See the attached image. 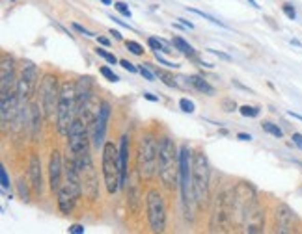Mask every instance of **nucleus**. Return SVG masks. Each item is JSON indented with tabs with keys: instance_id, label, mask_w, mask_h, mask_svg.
Segmentation results:
<instances>
[{
	"instance_id": "nucleus-1",
	"label": "nucleus",
	"mask_w": 302,
	"mask_h": 234,
	"mask_svg": "<svg viewBox=\"0 0 302 234\" xmlns=\"http://www.w3.org/2000/svg\"><path fill=\"white\" fill-rule=\"evenodd\" d=\"M181 158L175 142L172 137L164 136L159 142V178L166 190H174L179 182Z\"/></svg>"
},
{
	"instance_id": "nucleus-2",
	"label": "nucleus",
	"mask_w": 302,
	"mask_h": 234,
	"mask_svg": "<svg viewBox=\"0 0 302 234\" xmlns=\"http://www.w3.org/2000/svg\"><path fill=\"white\" fill-rule=\"evenodd\" d=\"M66 180L62 182L60 190H58V208L62 214H71V210L75 208L78 197L82 194V180H80V171L77 168L75 158L67 160L66 169H64Z\"/></svg>"
},
{
	"instance_id": "nucleus-3",
	"label": "nucleus",
	"mask_w": 302,
	"mask_h": 234,
	"mask_svg": "<svg viewBox=\"0 0 302 234\" xmlns=\"http://www.w3.org/2000/svg\"><path fill=\"white\" fill-rule=\"evenodd\" d=\"M233 223H235V197H233V188H226L215 199L209 229L213 232H228L231 230Z\"/></svg>"
},
{
	"instance_id": "nucleus-4",
	"label": "nucleus",
	"mask_w": 302,
	"mask_h": 234,
	"mask_svg": "<svg viewBox=\"0 0 302 234\" xmlns=\"http://www.w3.org/2000/svg\"><path fill=\"white\" fill-rule=\"evenodd\" d=\"M136 169L142 180H151L155 173H159V143L153 132H144L138 142L136 153Z\"/></svg>"
},
{
	"instance_id": "nucleus-5",
	"label": "nucleus",
	"mask_w": 302,
	"mask_h": 234,
	"mask_svg": "<svg viewBox=\"0 0 302 234\" xmlns=\"http://www.w3.org/2000/svg\"><path fill=\"white\" fill-rule=\"evenodd\" d=\"M77 87L71 80H66L60 89V101H58V113H56V127L62 136H67L71 128L75 115H77Z\"/></svg>"
},
{
	"instance_id": "nucleus-6",
	"label": "nucleus",
	"mask_w": 302,
	"mask_h": 234,
	"mask_svg": "<svg viewBox=\"0 0 302 234\" xmlns=\"http://www.w3.org/2000/svg\"><path fill=\"white\" fill-rule=\"evenodd\" d=\"M181 158V171H179V186L181 195H183L185 216L189 219H194V188H192V163H194V154L190 153L189 145H183L179 151Z\"/></svg>"
},
{
	"instance_id": "nucleus-7",
	"label": "nucleus",
	"mask_w": 302,
	"mask_h": 234,
	"mask_svg": "<svg viewBox=\"0 0 302 234\" xmlns=\"http://www.w3.org/2000/svg\"><path fill=\"white\" fill-rule=\"evenodd\" d=\"M209 160L204 151H198L192 163V188H194V199L198 206H205L209 201Z\"/></svg>"
},
{
	"instance_id": "nucleus-8",
	"label": "nucleus",
	"mask_w": 302,
	"mask_h": 234,
	"mask_svg": "<svg viewBox=\"0 0 302 234\" xmlns=\"http://www.w3.org/2000/svg\"><path fill=\"white\" fill-rule=\"evenodd\" d=\"M103 177L108 194H116L122 188V166H119V149L112 142L103 145Z\"/></svg>"
},
{
	"instance_id": "nucleus-9",
	"label": "nucleus",
	"mask_w": 302,
	"mask_h": 234,
	"mask_svg": "<svg viewBox=\"0 0 302 234\" xmlns=\"http://www.w3.org/2000/svg\"><path fill=\"white\" fill-rule=\"evenodd\" d=\"M39 101L43 115L52 121L54 113H58V101H60V89H58V78L54 75H45L39 86Z\"/></svg>"
},
{
	"instance_id": "nucleus-10",
	"label": "nucleus",
	"mask_w": 302,
	"mask_h": 234,
	"mask_svg": "<svg viewBox=\"0 0 302 234\" xmlns=\"http://www.w3.org/2000/svg\"><path fill=\"white\" fill-rule=\"evenodd\" d=\"M75 162H77V168L80 171V180H82V192L90 201H97L99 199V180H97V173L93 169L92 158L90 154H78V156H73Z\"/></svg>"
},
{
	"instance_id": "nucleus-11",
	"label": "nucleus",
	"mask_w": 302,
	"mask_h": 234,
	"mask_svg": "<svg viewBox=\"0 0 302 234\" xmlns=\"http://www.w3.org/2000/svg\"><path fill=\"white\" fill-rule=\"evenodd\" d=\"M148 203V219L153 232H164L166 229V204L159 190L151 188L146 197Z\"/></svg>"
},
{
	"instance_id": "nucleus-12",
	"label": "nucleus",
	"mask_w": 302,
	"mask_h": 234,
	"mask_svg": "<svg viewBox=\"0 0 302 234\" xmlns=\"http://www.w3.org/2000/svg\"><path fill=\"white\" fill-rule=\"evenodd\" d=\"M88 125L82 117H77L73 121L69 132H67V143H69V151L73 153V156L88 153Z\"/></svg>"
},
{
	"instance_id": "nucleus-13",
	"label": "nucleus",
	"mask_w": 302,
	"mask_h": 234,
	"mask_svg": "<svg viewBox=\"0 0 302 234\" xmlns=\"http://www.w3.org/2000/svg\"><path fill=\"white\" fill-rule=\"evenodd\" d=\"M37 82H39V71L34 63H26L23 67V73H21V78L17 80V95H19L21 102L30 101L32 95L36 93Z\"/></svg>"
},
{
	"instance_id": "nucleus-14",
	"label": "nucleus",
	"mask_w": 302,
	"mask_h": 234,
	"mask_svg": "<svg viewBox=\"0 0 302 234\" xmlns=\"http://www.w3.org/2000/svg\"><path fill=\"white\" fill-rule=\"evenodd\" d=\"M241 223L245 227V232H250V234L263 232V229H265V212H263L261 204L256 201L252 206H248L246 212L243 214Z\"/></svg>"
},
{
	"instance_id": "nucleus-15",
	"label": "nucleus",
	"mask_w": 302,
	"mask_h": 234,
	"mask_svg": "<svg viewBox=\"0 0 302 234\" xmlns=\"http://www.w3.org/2000/svg\"><path fill=\"white\" fill-rule=\"evenodd\" d=\"M140 177L138 169L133 171V173L129 175V186H127V208L131 214H140V210H142V190H140Z\"/></svg>"
},
{
	"instance_id": "nucleus-16",
	"label": "nucleus",
	"mask_w": 302,
	"mask_h": 234,
	"mask_svg": "<svg viewBox=\"0 0 302 234\" xmlns=\"http://www.w3.org/2000/svg\"><path fill=\"white\" fill-rule=\"evenodd\" d=\"M274 219H276V232L287 234L295 232L297 227V216L286 203H280L274 210Z\"/></svg>"
},
{
	"instance_id": "nucleus-17",
	"label": "nucleus",
	"mask_w": 302,
	"mask_h": 234,
	"mask_svg": "<svg viewBox=\"0 0 302 234\" xmlns=\"http://www.w3.org/2000/svg\"><path fill=\"white\" fill-rule=\"evenodd\" d=\"M110 117V104L107 101L101 102V106L97 110V117H95V132H93V142L97 147L105 145V134H107V123Z\"/></svg>"
},
{
	"instance_id": "nucleus-18",
	"label": "nucleus",
	"mask_w": 302,
	"mask_h": 234,
	"mask_svg": "<svg viewBox=\"0 0 302 234\" xmlns=\"http://www.w3.org/2000/svg\"><path fill=\"white\" fill-rule=\"evenodd\" d=\"M0 73H2V80H0V89L2 95L4 93H11L13 87L17 86L15 82V63L10 56H2V65H0Z\"/></svg>"
},
{
	"instance_id": "nucleus-19",
	"label": "nucleus",
	"mask_w": 302,
	"mask_h": 234,
	"mask_svg": "<svg viewBox=\"0 0 302 234\" xmlns=\"http://www.w3.org/2000/svg\"><path fill=\"white\" fill-rule=\"evenodd\" d=\"M49 184L51 192H56L62 186V154L60 151H52L51 160H49Z\"/></svg>"
},
{
	"instance_id": "nucleus-20",
	"label": "nucleus",
	"mask_w": 302,
	"mask_h": 234,
	"mask_svg": "<svg viewBox=\"0 0 302 234\" xmlns=\"http://www.w3.org/2000/svg\"><path fill=\"white\" fill-rule=\"evenodd\" d=\"M28 175H30V182L34 192L41 195V192H43V177H41V160L37 156V153L30 154V160H28Z\"/></svg>"
},
{
	"instance_id": "nucleus-21",
	"label": "nucleus",
	"mask_w": 302,
	"mask_h": 234,
	"mask_svg": "<svg viewBox=\"0 0 302 234\" xmlns=\"http://www.w3.org/2000/svg\"><path fill=\"white\" fill-rule=\"evenodd\" d=\"M77 87V108L80 110L84 104H88L90 101V95H92V78L84 77L75 84Z\"/></svg>"
},
{
	"instance_id": "nucleus-22",
	"label": "nucleus",
	"mask_w": 302,
	"mask_h": 234,
	"mask_svg": "<svg viewBox=\"0 0 302 234\" xmlns=\"http://www.w3.org/2000/svg\"><path fill=\"white\" fill-rule=\"evenodd\" d=\"M119 166H122V186L127 182L129 175V136L122 137L119 143Z\"/></svg>"
},
{
	"instance_id": "nucleus-23",
	"label": "nucleus",
	"mask_w": 302,
	"mask_h": 234,
	"mask_svg": "<svg viewBox=\"0 0 302 234\" xmlns=\"http://www.w3.org/2000/svg\"><path fill=\"white\" fill-rule=\"evenodd\" d=\"M189 80H190V84H192V86L198 89V91L205 93V95H215V87L211 86V84H207V80H205V78L198 77V75H192Z\"/></svg>"
},
{
	"instance_id": "nucleus-24",
	"label": "nucleus",
	"mask_w": 302,
	"mask_h": 234,
	"mask_svg": "<svg viewBox=\"0 0 302 234\" xmlns=\"http://www.w3.org/2000/svg\"><path fill=\"white\" fill-rule=\"evenodd\" d=\"M172 43H174V46L177 49V51L183 52L185 56H190V58H194V56H196V51L189 45V43H187V41L183 39V37L175 36L174 39H172Z\"/></svg>"
},
{
	"instance_id": "nucleus-25",
	"label": "nucleus",
	"mask_w": 302,
	"mask_h": 234,
	"mask_svg": "<svg viewBox=\"0 0 302 234\" xmlns=\"http://www.w3.org/2000/svg\"><path fill=\"white\" fill-rule=\"evenodd\" d=\"M32 130H34V132H32V137H34V142H37V134H39V128H41V112H39V106H37V104H34V106H32Z\"/></svg>"
},
{
	"instance_id": "nucleus-26",
	"label": "nucleus",
	"mask_w": 302,
	"mask_h": 234,
	"mask_svg": "<svg viewBox=\"0 0 302 234\" xmlns=\"http://www.w3.org/2000/svg\"><path fill=\"white\" fill-rule=\"evenodd\" d=\"M261 127H263V130H265L267 134H271V136H274V137H282L284 136L282 128L278 127V125H274V123L265 121V123H261Z\"/></svg>"
},
{
	"instance_id": "nucleus-27",
	"label": "nucleus",
	"mask_w": 302,
	"mask_h": 234,
	"mask_svg": "<svg viewBox=\"0 0 302 234\" xmlns=\"http://www.w3.org/2000/svg\"><path fill=\"white\" fill-rule=\"evenodd\" d=\"M17 192H19V195H21V199H23V201H30V192H28V184L25 182V178H23V177L17 180Z\"/></svg>"
},
{
	"instance_id": "nucleus-28",
	"label": "nucleus",
	"mask_w": 302,
	"mask_h": 234,
	"mask_svg": "<svg viewBox=\"0 0 302 234\" xmlns=\"http://www.w3.org/2000/svg\"><path fill=\"white\" fill-rule=\"evenodd\" d=\"M125 46H127V51L133 52L134 56H142L144 54V46L140 45V43H136V41H127Z\"/></svg>"
},
{
	"instance_id": "nucleus-29",
	"label": "nucleus",
	"mask_w": 302,
	"mask_h": 234,
	"mask_svg": "<svg viewBox=\"0 0 302 234\" xmlns=\"http://www.w3.org/2000/svg\"><path fill=\"white\" fill-rule=\"evenodd\" d=\"M95 52H97V56H101V58H105V60L108 61V63H112V65H116V63H118V58L114 56L112 52H107L105 51V49H95Z\"/></svg>"
},
{
	"instance_id": "nucleus-30",
	"label": "nucleus",
	"mask_w": 302,
	"mask_h": 234,
	"mask_svg": "<svg viewBox=\"0 0 302 234\" xmlns=\"http://www.w3.org/2000/svg\"><path fill=\"white\" fill-rule=\"evenodd\" d=\"M239 112H241V115H245V117H257L259 115V108H256V106H241L239 108Z\"/></svg>"
},
{
	"instance_id": "nucleus-31",
	"label": "nucleus",
	"mask_w": 302,
	"mask_h": 234,
	"mask_svg": "<svg viewBox=\"0 0 302 234\" xmlns=\"http://www.w3.org/2000/svg\"><path fill=\"white\" fill-rule=\"evenodd\" d=\"M189 11H192V13H196V15H200V17H204V19L211 20L213 25H218V26H222V28H226V25H224V22H222V20H216L215 17L207 15V13H204V11H200V10H196V8H189Z\"/></svg>"
},
{
	"instance_id": "nucleus-32",
	"label": "nucleus",
	"mask_w": 302,
	"mask_h": 234,
	"mask_svg": "<svg viewBox=\"0 0 302 234\" xmlns=\"http://www.w3.org/2000/svg\"><path fill=\"white\" fill-rule=\"evenodd\" d=\"M99 71H101V75L105 78H107V80H110V82H118L119 78H118V75H116V73L112 71V69H108L107 65H103L101 69H99Z\"/></svg>"
},
{
	"instance_id": "nucleus-33",
	"label": "nucleus",
	"mask_w": 302,
	"mask_h": 234,
	"mask_svg": "<svg viewBox=\"0 0 302 234\" xmlns=\"http://www.w3.org/2000/svg\"><path fill=\"white\" fill-rule=\"evenodd\" d=\"M157 75H159V78H163V82H164V84H166L168 87H175V86H177V82L174 80V77H170L168 73L157 71Z\"/></svg>"
},
{
	"instance_id": "nucleus-34",
	"label": "nucleus",
	"mask_w": 302,
	"mask_h": 234,
	"mask_svg": "<svg viewBox=\"0 0 302 234\" xmlns=\"http://www.w3.org/2000/svg\"><path fill=\"white\" fill-rule=\"evenodd\" d=\"M179 108L185 113H192L194 112V102L189 101V99H181L179 101Z\"/></svg>"
},
{
	"instance_id": "nucleus-35",
	"label": "nucleus",
	"mask_w": 302,
	"mask_h": 234,
	"mask_svg": "<svg viewBox=\"0 0 302 234\" xmlns=\"http://www.w3.org/2000/svg\"><path fill=\"white\" fill-rule=\"evenodd\" d=\"M148 45L153 49L155 52L157 51H164V46H163V41H159V39H155V37H149L148 39ZM164 52H168V51H164Z\"/></svg>"
},
{
	"instance_id": "nucleus-36",
	"label": "nucleus",
	"mask_w": 302,
	"mask_h": 234,
	"mask_svg": "<svg viewBox=\"0 0 302 234\" xmlns=\"http://www.w3.org/2000/svg\"><path fill=\"white\" fill-rule=\"evenodd\" d=\"M138 73H140V75H142L144 78H146V80L155 82V75H153V73H151V71H149V69H148V67H146V65H140V67H138Z\"/></svg>"
},
{
	"instance_id": "nucleus-37",
	"label": "nucleus",
	"mask_w": 302,
	"mask_h": 234,
	"mask_svg": "<svg viewBox=\"0 0 302 234\" xmlns=\"http://www.w3.org/2000/svg\"><path fill=\"white\" fill-rule=\"evenodd\" d=\"M0 180H2V188L4 190H10V178H8V171H6V168L2 166V169H0Z\"/></svg>"
},
{
	"instance_id": "nucleus-38",
	"label": "nucleus",
	"mask_w": 302,
	"mask_h": 234,
	"mask_svg": "<svg viewBox=\"0 0 302 234\" xmlns=\"http://www.w3.org/2000/svg\"><path fill=\"white\" fill-rule=\"evenodd\" d=\"M114 8H116V10H118L122 15H125V17H129V19H131V10L127 8V4H123V2H116V4H114Z\"/></svg>"
},
{
	"instance_id": "nucleus-39",
	"label": "nucleus",
	"mask_w": 302,
	"mask_h": 234,
	"mask_svg": "<svg viewBox=\"0 0 302 234\" xmlns=\"http://www.w3.org/2000/svg\"><path fill=\"white\" fill-rule=\"evenodd\" d=\"M282 11H284V13H286V15L287 17H289V19H297V11H295V8H293V6L291 4H284L282 6Z\"/></svg>"
},
{
	"instance_id": "nucleus-40",
	"label": "nucleus",
	"mask_w": 302,
	"mask_h": 234,
	"mask_svg": "<svg viewBox=\"0 0 302 234\" xmlns=\"http://www.w3.org/2000/svg\"><path fill=\"white\" fill-rule=\"evenodd\" d=\"M155 58H157V61H159V63H163V65L170 67V69H175V67H179V65H177V63H172V61L164 60V58H163V56H160V54H159V51L155 52Z\"/></svg>"
},
{
	"instance_id": "nucleus-41",
	"label": "nucleus",
	"mask_w": 302,
	"mask_h": 234,
	"mask_svg": "<svg viewBox=\"0 0 302 234\" xmlns=\"http://www.w3.org/2000/svg\"><path fill=\"white\" fill-rule=\"evenodd\" d=\"M119 63H122V67L123 69H127L129 73H136L138 71V67H134L131 61H127V60H119Z\"/></svg>"
},
{
	"instance_id": "nucleus-42",
	"label": "nucleus",
	"mask_w": 302,
	"mask_h": 234,
	"mask_svg": "<svg viewBox=\"0 0 302 234\" xmlns=\"http://www.w3.org/2000/svg\"><path fill=\"white\" fill-rule=\"evenodd\" d=\"M73 28H75V30L77 32H80V34H84V36H88V37H93V34L90 30H86V28H84V26H80L78 25V22H73Z\"/></svg>"
},
{
	"instance_id": "nucleus-43",
	"label": "nucleus",
	"mask_w": 302,
	"mask_h": 234,
	"mask_svg": "<svg viewBox=\"0 0 302 234\" xmlns=\"http://www.w3.org/2000/svg\"><path fill=\"white\" fill-rule=\"evenodd\" d=\"M222 106H224L226 112H233V110H235V102L230 101V99H226V101H222Z\"/></svg>"
},
{
	"instance_id": "nucleus-44",
	"label": "nucleus",
	"mask_w": 302,
	"mask_h": 234,
	"mask_svg": "<svg viewBox=\"0 0 302 234\" xmlns=\"http://www.w3.org/2000/svg\"><path fill=\"white\" fill-rule=\"evenodd\" d=\"M293 143H295V145H297L298 149H302V134H298V132H295L293 134Z\"/></svg>"
},
{
	"instance_id": "nucleus-45",
	"label": "nucleus",
	"mask_w": 302,
	"mask_h": 234,
	"mask_svg": "<svg viewBox=\"0 0 302 234\" xmlns=\"http://www.w3.org/2000/svg\"><path fill=\"white\" fill-rule=\"evenodd\" d=\"M69 232L82 234V232H84V227H82V225H71V227H69Z\"/></svg>"
},
{
	"instance_id": "nucleus-46",
	"label": "nucleus",
	"mask_w": 302,
	"mask_h": 234,
	"mask_svg": "<svg viewBox=\"0 0 302 234\" xmlns=\"http://www.w3.org/2000/svg\"><path fill=\"white\" fill-rule=\"evenodd\" d=\"M110 19H112V20H114V22H118V25H119V26H123V28H129V30H133V28H131V26H129V25H127V22H123V20H119V19H118V17H114V15H112V17H110Z\"/></svg>"
},
{
	"instance_id": "nucleus-47",
	"label": "nucleus",
	"mask_w": 302,
	"mask_h": 234,
	"mask_svg": "<svg viewBox=\"0 0 302 234\" xmlns=\"http://www.w3.org/2000/svg\"><path fill=\"white\" fill-rule=\"evenodd\" d=\"M237 137H239L241 142H250V139H252L250 134H245V132H239V134H237Z\"/></svg>"
},
{
	"instance_id": "nucleus-48",
	"label": "nucleus",
	"mask_w": 302,
	"mask_h": 234,
	"mask_svg": "<svg viewBox=\"0 0 302 234\" xmlns=\"http://www.w3.org/2000/svg\"><path fill=\"white\" fill-rule=\"evenodd\" d=\"M144 99H148L151 102H159V97H155L153 93H144Z\"/></svg>"
},
{
	"instance_id": "nucleus-49",
	"label": "nucleus",
	"mask_w": 302,
	"mask_h": 234,
	"mask_svg": "<svg viewBox=\"0 0 302 234\" xmlns=\"http://www.w3.org/2000/svg\"><path fill=\"white\" fill-rule=\"evenodd\" d=\"M177 20H181V25L187 26V28H190V30L194 28V25H192V22H189V20H185V19H177Z\"/></svg>"
},
{
	"instance_id": "nucleus-50",
	"label": "nucleus",
	"mask_w": 302,
	"mask_h": 234,
	"mask_svg": "<svg viewBox=\"0 0 302 234\" xmlns=\"http://www.w3.org/2000/svg\"><path fill=\"white\" fill-rule=\"evenodd\" d=\"M99 43H101V45H105V46L110 45V41H108L107 37H99Z\"/></svg>"
},
{
	"instance_id": "nucleus-51",
	"label": "nucleus",
	"mask_w": 302,
	"mask_h": 234,
	"mask_svg": "<svg viewBox=\"0 0 302 234\" xmlns=\"http://www.w3.org/2000/svg\"><path fill=\"white\" fill-rule=\"evenodd\" d=\"M110 34H112V36L116 37V39H122V34H119L118 30H110Z\"/></svg>"
},
{
	"instance_id": "nucleus-52",
	"label": "nucleus",
	"mask_w": 302,
	"mask_h": 234,
	"mask_svg": "<svg viewBox=\"0 0 302 234\" xmlns=\"http://www.w3.org/2000/svg\"><path fill=\"white\" fill-rule=\"evenodd\" d=\"M289 115H291V117H295V119H298V121H302V115H298V113H293V112H289Z\"/></svg>"
},
{
	"instance_id": "nucleus-53",
	"label": "nucleus",
	"mask_w": 302,
	"mask_h": 234,
	"mask_svg": "<svg viewBox=\"0 0 302 234\" xmlns=\"http://www.w3.org/2000/svg\"><path fill=\"white\" fill-rule=\"evenodd\" d=\"M291 43H293V45H297V46H302V43L298 39H291Z\"/></svg>"
},
{
	"instance_id": "nucleus-54",
	"label": "nucleus",
	"mask_w": 302,
	"mask_h": 234,
	"mask_svg": "<svg viewBox=\"0 0 302 234\" xmlns=\"http://www.w3.org/2000/svg\"><path fill=\"white\" fill-rule=\"evenodd\" d=\"M248 2H250V4L254 6V8H259V6H257V2H256V0H248Z\"/></svg>"
},
{
	"instance_id": "nucleus-55",
	"label": "nucleus",
	"mask_w": 302,
	"mask_h": 234,
	"mask_svg": "<svg viewBox=\"0 0 302 234\" xmlns=\"http://www.w3.org/2000/svg\"><path fill=\"white\" fill-rule=\"evenodd\" d=\"M101 2H103V4H107V6L110 4V0H101Z\"/></svg>"
}]
</instances>
